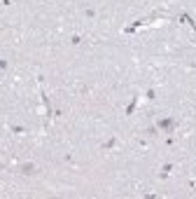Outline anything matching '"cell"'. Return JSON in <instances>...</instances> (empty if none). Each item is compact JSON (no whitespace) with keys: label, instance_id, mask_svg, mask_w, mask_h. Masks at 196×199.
Segmentation results:
<instances>
[{"label":"cell","instance_id":"6da1fadb","mask_svg":"<svg viewBox=\"0 0 196 199\" xmlns=\"http://www.w3.org/2000/svg\"><path fill=\"white\" fill-rule=\"evenodd\" d=\"M161 127H163V129H170V127H173V122H170V119H163Z\"/></svg>","mask_w":196,"mask_h":199},{"label":"cell","instance_id":"7a4b0ae2","mask_svg":"<svg viewBox=\"0 0 196 199\" xmlns=\"http://www.w3.org/2000/svg\"><path fill=\"white\" fill-rule=\"evenodd\" d=\"M23 173H33V164H26V166H23Z\"/></svg>","mask_w":196,"mask_h":199}]
</instances>
